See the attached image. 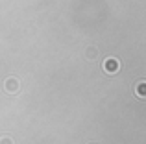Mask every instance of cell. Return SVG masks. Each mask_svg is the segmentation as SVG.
<instances>
[{
  "instance_id": "5",
  "label": "cell",
  "mask_w": 146,
  "mask_h": 144,
  "mask_svg": "<svg viewBox=\"0 0 146 144\" xmlns=\"http://www.w3.org/2000/svg\"><path fill=\"white\" fill-rule=\"evenodd\" d=\"M0 144H15V142H13L11 137H6V135H4V137H0Z\"/></svg>"
},
{
  "instance_id": "2",
  "label": "cell",
  "mask_w": 146,
  "mask_h": 144,
  "mask_svg": "<svg viewBox=\"0 0 146 144\" xmlns=\"http://www.w3.org/2000/svg\"><path fill=\"white\" fill-rule=\"evenodd\" d=\"M4 87H6V90H7L9 94H15V92L19 90V87H21V83H19L17 78H7L6 83H4Z\"/></svg>"
},
{
  "instance_id": "4",
  "label": "cell",
  "mask_w": 146,
  "mask_h": 144,
  "mask_svg": "<svg viewBox=\"0 0 146 144\" xmlns=\"http://www.w3.org/2000/svg\"><path fill=\"white\" fill-rule=\"evenodd\" d=\"M87 57H89V59H94V57H96V48H93V46L87 48Z\"/></svg>"
},
{
  "instance_id": "3",
  "label": "cell",
  "mask_w": 146,
  "mask_h": 144,
  "mask_svg": "<svg viewBox=\"0 0 146 144\" xmlns=\"http://www.w3.org/2000/svg\"><path fill=\"white\" fill-rule=\"evenodd\" d=\"M135 94L139 98H146V81H139L135 85Z\"/></svg>"
},
{
  "instance_id": "1",
  "label": "cell",
  "mask_w": 146,
  "mask_h": 144,
  "mask_svg": "<svg viewBox=\"0 0 146 144\" xmlns=\"http://www.w3.org/2000/svg\"><path fill=\"white\" fill-rule=\"evenodd\" d=\"M104 70H106L107 74H117V72L120 70V61H118L117 57L104 59Z\"/></svg>"
}]
</instances>
